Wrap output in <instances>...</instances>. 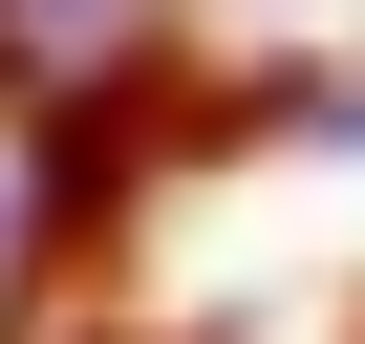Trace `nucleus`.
Returning <instances> with one entry per match:
<instances>
[{
  "label": "nucleus",
  "mask_w": 365,
  "mask_h": 344,
  "mask_svg": "<svg viewBox=\"0 0 365 344\" xmlns=\"http://www.w3.org/2000/svg\"><path fill=\"white\" fill-rule=\"evenodd\" d=\"M0 22H65V44H108V22H129V0H0Z\"/></svg>",
  "instance_id": "nucleus-1"
}]
</instances>
